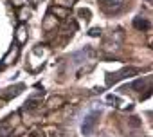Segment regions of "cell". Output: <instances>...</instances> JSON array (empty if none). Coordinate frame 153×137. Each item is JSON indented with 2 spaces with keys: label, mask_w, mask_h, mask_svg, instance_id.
I'll list each match as a JSON object with an SVG mask.
<instances>
[{
  "label": "cell",
  "mask_w": 153,
  "mask_h": 137,
  "mask_svg": "<svg viewBox=\"0 0 153 137\" xmlns=\"http://www.w3.org/2000/svg\"><path fill=\"white\" fill-rule=\"evenodd\" d=\"M137 72H139L137 68H123V71H119V72H115V74H108L106 83H108V85L117 83L119 80H124V78H131V76H135Z\"/></svg>",
  "instance_id": "1"
},
{
  "label": "cell",
  "mask_w": 153,
  "mask_h": 137,
  "mask_svg": "<svg viewBox=\"0 0 153 137\" xmlns=\"http://www.w3.org/2000/svg\"><path fill=\"white\" fill-rule=\"evenodd\" d=\"M97 117H99L97 112H90V114L85 117V121H83V124H81V132H83L85 135H88V133L94 130V126H96V123H97Z\"/></svg>",
  "instance_id": "2"
},
{
  "label": "cell",
  "mask_w": 153,
  "mask_h": 137,
  "mask_svg": "<svg viewBox=\"0 0 153 137\" xmlns=\"http://www.w3.org/2000/svg\"><path fill=\"white\" fill-rule=\"evenodd\" d=\"M133 25L137 27V29H149V22L146 20V18H140V16H137L135 20H133Z\"/></svg>",
  "instance_id": "3"
},
{
  "label": "cell",
  "mask_w": 153,
  "mask_h": 137,
  "mask_svg": "<svg viewBox=\"0 0 153 137\" xmlns=\"http://www.w3.org/2000/svg\"><path fill=\"white\" fill-rule=\"evenodd\" d=\"M124 0H106V9H119L123 7Z\"/></svg>",
  "instance_id": "4"
},
{
  "label": "cell",
  "mask_w": 153,
  "mask_h": 137,
  "mask_svg": "<svg viewBox=\"0 0 153 137\" xmlns=\"http://www.w3.org/2000/svg\"><path fill=\"white\" fill-rule=\"evenodd\" d=\"M18 40H20V42H24V40H25V29H24V27H20V29H18Z\"/></svg>",
  "instance_id": "5"
},
{
  "label": "cell",
  "mask_w": 153,
  "mask_h": 137,
  "mask_svg": "<svg viewBox=\"0 0 153 137\" xmlns=\"http://www.w3.org/2000/svg\"><path fill=\"white\" fill-rule=\"evenodd\" d=\"M106 101H108V103H119V98H117V96H108Z\"/></svg>",
  "instance_id": "6"
},
{
  "label": "cell",
  "mask_w": 153,
  "mask_h": 137,
  "mask_svg": "<svg viewBox=\"0 0 153 137\" xmlns=\"http://www.w3.org/2000/svg\"><path fill=\"white\" fill-rule=\"evenodd\" d=\"M99 34H101L99 29H92V31H90V36H99Z\"/></svg>",
  "instance_id": "7"
},
{
  "label": "cell",
  "mask_w": 153,
  "mask_h": 137,
  "mask_svg": "<svg viewBox=\"0 0 153 137\" xmlns=\"http://www.w3.org/2000/svg\"><path fill=\"white\" fill-rule=\"evenodd\" d=\"M146 2H148V4H151V0H146Z\"/></svg>",
  "instance_id": "8"
}]
</instances>
